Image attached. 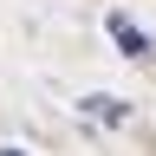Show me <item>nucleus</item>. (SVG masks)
<instances>
[{"instance_id": "f257e3e1", "label": "nucleus", "mask_w": 156, "mask_h": 156, "mask_svg": "<svg viewBox=\"0 0 156 156\" xmlns=\"http://www.w3.org/2000/svg\"><path fill=\"white\" fill-rule=\"evenodd\" d=\"M111 39H117V46H124L130 58H150V39H143V33H136V26H130V20H124V13H111Z\"/></svg>"}, {"instance_id": "7ed1b4c3", "label": "nucleus", "mask_w": 156, "mask_h": 156, "mask_svg": "<svg viewBox=\"0 0 156 156\" xmlns=\"http://www.w3.org/2000/svg\"><path fill=\"white\" fill-rule=\"evenodd\" d=\"M0 156H20V150H0Z\"/></svg>"}, {"instance_id": "f03ea898", "label": "nucleus", "mask_w": 156, "mask_h": 156, "mask_svg": "<svg viewBox=\"0 0 156 156\" xmlns=\"http://www.w3.org/2000/svg\"><path fill=\"white\" fill-rule=\"evenodd\" d=\"M85 111L104 117V124H117V117H124V104H117V98H85Z\"/></svg>"}]
</instances>
